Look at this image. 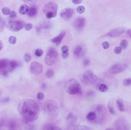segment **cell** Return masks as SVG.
<instances>
[{
  "label": "cell",
  "mask_w": 131,
  "mask_h": 130,
  "mask_svg": "<svg viewBox=\"0 0 131 130\" xmlns=\"http://www.w3.org/2000/svg\"><path fill=\"white\" fill-rule=\"evenodd\" d=\"M43 111L49 117H55L59 112L58 103L53 100L47 101L43 105Z\"/></svg>",
  "instance_id": "5"
},
{
  "label": "cell",
  "mask_w": 131,
  "mask_h": 130,
  "mask_svg": "<svg viewBox=\"0 0 131 130\" xmlns=\"http://www.w3.org/2000/svg\"><path fill=\"white\" fill-rule=\"evenodd\" d=\"M65 90L67 93L71 95L79 94L81 92V86L79 81L75 78H70L65 82Z\"/></svg>",
  "instance_id": "4"
},
{
  "label": "cell",
  "mask_w": 131,
  "mask_h": 130,
  "mask_svg": "<svg viewBox=\"0 0 131 130\" xmlns=\"http://www.w3.org/2000/svg\"><path fill=\"white\" fill-rule=\"evenodd\" d=\"M31 54L29 53H26V54H25V55H24V60H25V62L29 63L31 61Z\"/></svg>",
  "instance_id": "33"
},
{
  "label": "cell",
  "mask_w": 131,
  "mask_h": 130,
  "mask_svg": "<svg viewBox=\"0 0 131 130\" xmlns=\"http://www.w3.org/2000/svg\"><path fill=\"white\" fill-rule=\"evenodd\" d=\"M65 34H66L65 31L61 32V33H59V35H57V36H56L55 37H54L53 39H52L51 42L53 43H54L55 45L58 46V45H59V44L61 43L62 40L63 39L64 37L65 36Z\"/></svg>",
  "instance_id": "19"
},
{
  "label": "cell",
  "mask_w": 131,
  "mask_h": 130,
  "mask_svg": "<svg viewBox=\"0 0 131 130\" xmlns=\"http://www.w3.org/2000/svg\"><path fill=\"white\" fill-rule=\"evenodd\" d=\"M105 108L102 105H99L95 108V111L89 112L86 115V120L90 122L99 124L103 122L105 115Z\"/></svg>",
  "instance_id": "2"
},
{
  "label": "cell",
  "mask_w": 131,
  "mask_h": 130,
  "mask_svg": "<svg viewBox=\"0 0 131 130\" xmlns=\"http://www.w3.org/2000/svg\"><path fill=\"white\" fill-rule=\"evenodd\" d=\"M125 31V28H123V27H118V28H116L115 29L111 30V31H109L106 34V36L109 37H116L122 35Z\"/></svg>",
  "instance_id": "18"
},
{
  "label": "cell",
  "mask_w": 131,
  "mask_h": 130,
  "mask_svg": "<svg viewBox=\"0 0 131 130\" xmlns=\"http://www.w3.org/2000/svg\"><path fill=\"white\" fill-rule=\"evenodd\" d=\"M127 46H128V42L126 40H123L120 43V47L121 48V49H126Z\"/></svg>",
  "instance_id": "24"
},
{
  "label": "cell",
  "mask_w": 131,
  "mask_h": 130,
  "mask_svg": "<svg viewBox=\"0 0 131 130\" xmlns=\"http://www.w3.org/2000/svg\"><path fill=\"white\" fill-rule=\"evenodd\" d=\"M37 9L36 7H32L31 8H29V9L28 12H27V15L29 17H34L37 15Z\"/></svg>",
  "instance_id": "23"
},
{
  "label": "cell",
  "mask_w": 131,
  "mask_h": 130,
  "mask_svg": "<svg viewBox=\"0 0 131 130\" xmlns=\"http://www.w3.org/2000/svg\"><path fill=\"white\" fill-rule=\"evenodd\" d=\"M7 29L11 31L17 32L24 27V23L21 20H8L5 23Z\"/></svg>",
  "instance_id": "9"
},
{
  "label": "cell",
  "mask_w": 131,
  "mask_h": 130,
  "mask_svg": "<svg viewBox=\"0 0 131 130\" xmlns=\"http://www.w3.org/2000/svg\"><path fill=\"white\" fill-rule=\"evenodd\" d=\"M29 9V7L27 5H22L20 7L19 11L20 14L21 15H25V14H27V12H28Z\"/></svg>",
  "instance_id": "22"
},
{
  "label": "cell",
  "mask_w": 131,
  "mask_h": 130,
  "mask_svg": "<svg viewBox=\"0 0 131 130\" xmlns=\"http://www.w3.org/2000/svg\"><path fill=\"white\" fill-rule=\"evenodd\" d=\"M85 7L83 6H79L77 8V11L78 12L79 14H82L85 12Z\"/></svg>",
  "instance_id": "34"
},
{
  "label": "cell",
  "mask_w": 131,
  "mask_h": 130,
  "mask_svg": "<svg viewBox=\"0 0 131 130\" xmlns=\"http://www.w3.org/2000/svg\"><path fill=\"white\" fill-rule=\"evenodd\" d=\"M99 91H101V92H106V91H107V90H108V86H107V85L105 84H100L99 87Z\"/></svg>",
  "instance_id": "25"
},
{
  "label": "cell",
  "mask_w": 131,
  "mask_h": 130,
  "mask_svg": "<svg viewBox=\"0 0 131 130\" xmlns=\"http://www.w3.org/2000/svg\"><path fill=\"white\" fill-rule=\"evenodd\" d=\"M27 125L25 127V130H36V127L34 126V125H31L30 124H27Z\"/></svg>",
  "instance_id": "37"
},
{
  "label": "cell",
  "mask_w": 131,
  "mask_h": 130,
  "mask_svg": "<svg viewBox=\"0 0 131 130\" xmlns=\"http://www.w3.org/2000/svg\"><path fill=\"white\" fill-rule=\"evenodd\" d=\"M127 65L126 64H123V63H117L110 68L109 71L110 73L113 74H116L118 73H122L123 71L126 69Z\"/></svg>",
  "instance_id": "14"
},
{
  "label": "cell",
  "mask_w": 131,
  "mask_h": 130,
  "mask_svg": "<svg viewBox=\"0 0 131 130\" xmlns=\"http://www.w3.org/2000/svg\"><path fill=\"white\" fill-rule=\"evenodd\" d=\"M24 27H25V29L27 31H30V30H31L33 29V26L31 23H26L24 25Z\"/></svg>",
  "instance_id": "36"
},
{
  "label": "cell",
  "mask_w": 131,
  "mask_h": 130,
  "mask_svg": "<svg viewBox=\"0 0 131 130\" xmlns=\"http://www.w3.org/2000/svg\"><path fill=\"white\" fill-rule=\"evenodd\" d=\"M43 70V66L38 62H33L30 65V71L34 75H39L42 73Z\"/></svg>",
  "instance_id": "13"
},
{
  "label": "cell",
  "mask_w": 131,
  "mask_h": 130,
  "mask_svg": "<svg viewBox=\"0 0 131 130\" xmlns=\"http://www.w3.org/2000/svg\"><path fill=\"white\" fill-rule=\"evenodd\" d=\"M72 2H73L74 4H79V3H82V1H81V0H73Z\"/></svg>",
  "instance_id": "44"
},
{
  "label": "cell",
  "mask_w": 131,
  "mask_h": 130,
  "mask_svg": "<svg viewBox=\"0 0 131 130\" xmlns=\"http://www.w3.org/2000/svg\"><path fill=\"white\" fill-rule=\"evenodd\" d=\"M108 111H109L111 114H115V108H113V105L111 104V102H108Z\"/></svg>",
  "instance_id": "28"
},
{
  "label": "cell",
  "mask_w": 131,
  "mask_h": 130,
  "mask_svg": "<svg viewBox=\"0 0 131 130\" xmlns=\"http://www.w3.org/2000/svg\"><path fill=\"white\" fill-rule=\"evenodd\" d=\"M74 27L77 31H81L85 25V19L84 17H78L74 21Z\"/></svg>",
  "instance_id": "17"
},
{
  "label": "cell",
  "mask_w": 131,
  "mask_h": 130,
  "mask_svg": "<svg viewBox=\"0 0 131 130\" xmlns=\"http://www.w3.org/2000/svg\"><path fill=\"white\" fill-rule=\"evenodd\" d=\"M17 42V38L15 36H11L9 38V43L11 44H14Z\"/></svg>",
  "instance_id": "31"
},
{
  "label": "cell",
  "mask_w": 131,
  "mask_h": 130,
  "mask_svg": "<svg viewBox=\"0 0 131 130\" xmlns=\"http://www.w3.org/2000/svg\"><path fill=\"white\" fill-rule=\"evenodd\" d=\"M69 49L67 45H63L61 47V52H62V57L65 59L69 56Z\"/></svg>",
  "instance_id": "21"
},
{
  "label": "cell",
  "mask_w": 131,
  "mask_h": 130,
  "mask_svg": "<svg viewBox=\"0 0 131 130\" xmlns=\"http://www.w3.org/2000/svg\"><path fill=\"white\" fill-rule=\"evenodd\" d=\"M127 34H128V36L130 37V38L131 39V29H128L127 30V31H126Z\"/></svg>",
  "instance_id": "45"
},
{
  "label": "cell",
  "mask_w": 131,
  "mask_h": 130,
  "mask_svg": "<svg viewBox=\"0 0 131 130\" xmlns=\"http://www.w3.org/2000/svg\"><path fill=\"white\" fill-rule=\"evenodd\" d=\"M106 130H114V129H113V128H107Z\"/></svg>",
  "instance_id": "48"
},
{
  "label": "cell",
  "mask_w": 131,
  "mask_h": 130,
  "mask_svg": "<svg viewBox=\"0 0 131 130\" xmlns=\"http://www.w3.org/2000/svg\"><path fill=\"white\" fill-rule=\"evenodd\" d=\"M83 63L85 66H88L89 64H90V61L89 58H85L83 59Z\"/></svg>",
  "instance_id": "42"
},
{
  "label": "cell",
  "mask_w": 131,
  "mask_h": 130,
  "mask_svg": "<svg viewBox=\"0 0 131 130\" xmlns=\"http://www.w3.org/2000/svg\"><path fill=\"white\" fill-rule=\"evenodd\" d=\"M74 130H92L88 126H86V125H79L78 127H77Z\"/></svg>",
  "instance_id": "26"
},
{
  "label": "cell",
  "mask_w": 131,
  "mask_h": 130,
  "mask_svg": "<svg viewBox=\"0 0 131 130\" xmlns=\"http://www.w3.org/2000/svg\"><path fill=\"white\" fill-rule=\"evenodd\" d=\"M102 46H103V48L104 49H108V48H109V43L107 41L103 42V43H102Z\"/></svg>",
  "instance_id": "41"
},
{
  "label": "cell",
  "mask_w": 131,
  "mask_h": 130,
  "mask_svg": "<svg viewBox=\"0 0 131 130\" xmlns=\"http://www.w3.org/2000/svg\"><path fill=\"white\" fill-rule=\"evenodd\" d=\"M44 97H45V95L42 92H38V94L37 95V98L39 100H43L44 99Z\"/></svg>",
  "instance_id": "35"
},
{
  "label": "cell",
  "mask_w": 131,
  "mask_h": 130,
  "mask_svg": "<svg viewBox=\"0 0 131 130\" xmlns=\"http://www.w3.org/2000/svg\"><path fill=\"white\" fill-rule=\"evenodd\" d=\"M114 52L117 54H121L122 52L121 48L120 47V46H116V47L115 48V49H114Z\"/></svg>",
  "instance_id": "40"
},
{
  "label": "cell",
  "mask_w": 131,
  "mask_h": 130,
  "mask_svg": "<svg viewBox=\"0 0 131 130\" xmlns=\"http://www.w3.org/2000/svg\"><path fill=\"white\" fill-rule=\"evenodd\" d=\"M59 60L58 51L54 47H49L47 50L46 56L45 58V62L47 65L51 66L55 64Z\"/></svg>",
  "instance_id": "7"
},
{
  "label": "cell",
  "mask_w": 131,
  "mask_h": 130,
  "mask_svg": "<svg viewBox=\"0 0 131 130\" xmlns=\"http://www.w3.org/2000/svg\"><path fill=\"white\" fill-rule=\"evenodd\" d=\"M82 82L85 84H92L96 83L99 78L96 74L91 70H86L81 76Z\"/></svg>",
  "instance_id": "8"
},
{
  "label": "cell",
  "mask_w": 131,
  "mask_h": 130,
  "mask_svg": "<svg viewBox=\"0 0 131 130\" xmlns=\"http://www.w3.org/2000/svg\"><path fill=\"white\" fill-rule=\"evenodd\" d=\"M116 106H117V108L118 109V110L120 112H125V103L123 102V100L122 99H118L116 100Z\"/></svg>",
  "instance_id": "20"
},
{
  "label": "cell",
  "mask_w": 131,
  "mask_h": 130,
  "mask_svg": "<svg viewBox=\"0 0 131 130\" xmlns=\"http://www.w3.org/2000/svg\"><path fill=\"white\" fill-rule=\"evenodd\" d=\"M18 111L26 124H31L38 118L40 109L38 104L31 99H25L20 102Z\"/></svg>",
  "instance_id": "1"
},
{
  "label": "cell",
  "mask_w": 131,
  "mask_h": 130,
  "mask_svg": "<svg viewBox=\"0 0 131 130\" xmlns=\"http://www.w3.org/2000/svg\"><path fill=\"white\" fill-rule=\"evenodd\" d=\"M17 15V13L16 12L14 11H11V13H10L9 14V17L10 18H14V17H15Z\"/></svg>",
  "instance_id": "43"
},
{
  "label": "cell",
  "mask_w": 131,
  "mask_h": 130,
  "mask_svg": "<svg viewBox=\"0 0 131 130\" xmlns=\"http://www.w3.org/2000/svg\"><path fill=\"white\" fill-rule=\"evenodd\" d=\"M10 13H11V11L8 7H3L2 9V13L4 15H9Z\"/></svg>",
  "instance_id": "30"
},
{
  "label": "cell",
  "mask_w": 131,
  "mask_h": 130,
  "mask_svg": "<svg viewBox=\"0 0 131 130\" xmlns=\"http://www.w3.org/2000/svg\"><path fill=\"white\" fill-rule=\"evenodd\" d=\"M73 13H74V10L72 8L68 7V8L63 9L61 11L60 15L62 17V19H63L65 21H68V20L71 18Z\"/></svg>",
  "instance_id": "16"
},
{
  "label": "cell",
  "mask_w": 131,
  "mask_h": 130,
  "mask_svg": "<svg viewBox=\"0 0 131 130\" xmlns=\"http://www.w3.org/2000/svg\"><path fill=\"white\" fill-rule=\"evenodd\" d=\"M19 63L16 61L9 59L0 60V75H6L17 68Z\"/></svg>",
  "instance_id": "3"
},
{
  "label": "cell",
  "mask_w": 131,
  "mask_h": 130,
  "mask_svg": "<svg viewBox=\"0 0 131 130\" xmlns=\"http://www.w3.org/2000/svg\"><path fill=\"white\" fill-rule=\"evenodd\" d=\"M86 51V48L85 44L81 43L75 46L73 51V55L77 58H80L83 57L85 54Z\"/></svg>",
  "instance_id": "12"
},
{
  "label": "cell",
  "mask_w": 131,
  "mask_h": 130,
  "mask_svg": "<svg viewBox=\"0 0 131 130\" xmlns=\"http://www.w3.org/2000/svg\"><path fill=\"white\" fill-rule=\"evenodd\" d=\"M54 74H55V73H54V71L53 70H48L47 71L46 73V76L48 78H51L53 77L54 76Z\"/></svg>",
  "instance_id": "27"
},
{
  "label": "cell",
  "mask_w": 131,
  "mask_h": 130,
  "mask_svg": "<svg viewBox=\"0 0 131 130\" xmlns=\"http://www.w3.org/2000/svg\"><path fill=\"white\" fill-rule=\"evenodd\" d=\"M5 26V21H4L2 17H0V31H2V30L4 29Z\"/></svg>",
  "instance_id": "29"
},
{
  "label": "cell",
  "mask_w": 131,
  "mask_h": 130,
  "mask_svg": "<svg viewBox=\"0 0 131 130\" xmlns=\"http://www.w3.org/2000/svg\"><path fill=\"white\" fill-rule=\"evenodd\" d=\"M58 5L55 2H49L46 3L43 8V12L47 18L52 19L55 17L57 13Z\"/></svg>",
  "instance_id": "6"
},
{
  "label": "cell",
  "mask_w": 131,
  "mask_h": 130,
  "mask_svg": "<svg viewBox=\"0 0 131 130\" xmlns=\"http://www.w3.org/2000/svg\"><path fill=\"white\" fill-rule=\"evenodd\" d=\"M43 54V51L41 49H37L35 52V54L37 56H41Z\"/></svg>",
  "instance_id": "32"
},
{
  "label": "cell",
  "mask_w": 131,
  "mask_h": 130,
  "mask_svg": "<svg viewBox=\"0 0 131 130\" xmlns=\"http://www.w3.org/2000/svg\"><path fill=\"white\" fill-rule=\"evenodd\" d=\"M123 84L125 86H130L131 85V78H126L123 81Z\"/></svg>",
  "instance_id": "38"
},
{
  "label": "cell",
  "mask_w": 131,
  "mask_h": 130,
  "mask_svg": "<svg viewBox=\"0 0 131 130\" xmlns=\"http://www.w3.org/2000/svg\"><path fill=\"white\" fill-rule=\"evenodd\" d=\"M3 49V43L2 42L0 41V51Z\"/></svg>",
  "instance_id": "47"
},
{
  "label": "cell",
  "mask_w": 131,
  "mask_h": 130,
  "mask_svg": "<svg viewBox=\"0 0 131 130\" xmlns=\"http://www.w3.org/2000/svg\"><path fill=\"white\" fill-rule=\"evenodd\" d=\"M51 28V24L48 21H44L40 23L39 25L37 27V31L39 33H41L46 31H48Z\"/></svg>",
  "instance_id": "15"
},
{
  "label": "cell",
  "mask_w": 131,
  "mask_h": 130,
  "mask_svg": "<svg viewBox=\"0 0 131 130\" xmlns=\"http://www.w3.org/2000/svg\"><path fill=\"white\" fill-rule=\"evenodd\" d=\"M114 130H130L127 121L123 118H119L115 122Z\"/></svg>",
  "instance_id": "11"
},
{
  "label": "cell",
  "mask_w": 131,
  "mask_h": 130,
  "mask_svg": "<svg viewBox=\"0 0 131 130\" xmlns=\"http://www.w3.org/2000/svg\"><path fill=\"white\" fill-rule=\"evenodd\" d=\"M67 124L70 127H78L79 124L80 123V119L79 116L73 113H70L67 115L66 117Z\"/></svg>",
  "instance_id": "10"
},
{
  "label": "cell",
  "mask_w": 131,
  "mask_h": 130,
  "mask_svg": "<svg viewBox=\"0 0 131 130\" xmlns=\"http://www.w3.org/2000/svg\"><path fill=\"white\" fill-rule=\"evenodd\" d=\"M3 124H4V121L3 120H0V128L3 126Z\"/></svg>",
  "instance_id": "46"
},
{
  "label": "cell",
  "mask_w": 131,
  "mask_h": 130,
  "mask_svg": "<svg viewBox=\"0 0 131 130\" xmlns=\"http://www.w3.org/2000/svg\"><path fill=\"white\" fill-rule=\"evenodd\" d=\"M46 130H62L59 127L55 126V125H51L46 129Z\"/></svg>",
  "instance_id": "39"
}]
</instances>
